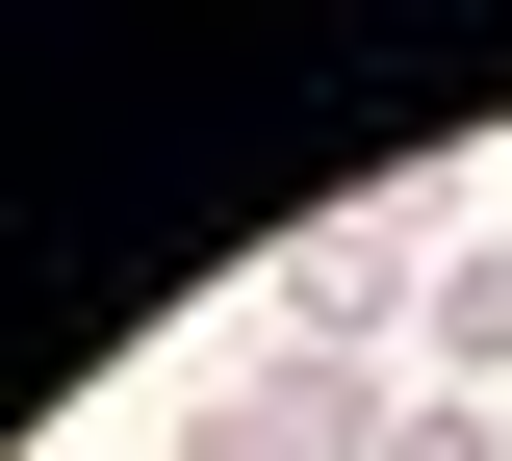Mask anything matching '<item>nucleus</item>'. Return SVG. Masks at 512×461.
I'll use <instances>...</instances> for the list:
<instances>
[{
	"instance_id": "obj_1",
	"label": "nucleus",
	"mask_w": 512,
	"mask_h": 461,
	"mask_svg": "<svg viewBox=\"0 0 512 461\" xmlns=\"http://www.w3.org/2000/svg\"><path fill=\"white\" fill-rule=\"evenodd\" d=\"M436 257H461V231H436L410 180H384V205H308V231L256 257V333H282V359H384V333L436 308Z\"/></svg>"
},
{
	"instance_id": "obj_2",
	"label": "nucleus",
	"mask_w": 512,
	"mask_h": 461,
	"mask_svg": "<svg viewBox=\"0 0 512 461\" xmlns=\"http://www.w3.org/2000/svg\"><path fill=\"white\" fill-rule=\"evenodd\" d=\"M384 385L410 359H256V385L180 410V461H384Z\"/></svg>"
},
{
	"instance_id": "obj_3",
	"label": "nucleus",
	"mask_w": 512,
	"mask_h": 461,
	"mask_svg": "<svg viewBox=\"0 0 512 461\" xmlns=\"http://www.w3.org/2000/svg\"><path fill=\"white\" fill-rule=\"evenodd\" d=\"M410 359H436L461 410L512 385V231H461V257H436V308H410Z\"/></svg>"
},
{
	"instance_id": "obj_4",
	"label": "nucleus",
	"mask_w": 512,
	"mask_h": 461,
	"mask_svg": "<svg viewBox=\"0 0 512 461\" xmlns=\"http://www.w3.org/2000/svg\"><path fill=\"white\" fill-rule=\"evenodd\" d=\"M384 461H512V410H461V385H384Z\"/></svg>"
}]
</instances>
